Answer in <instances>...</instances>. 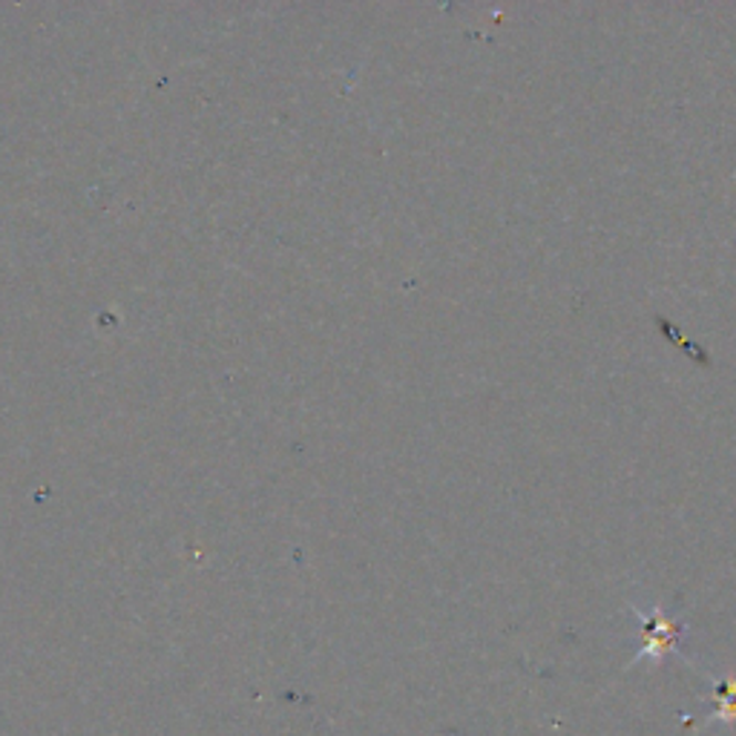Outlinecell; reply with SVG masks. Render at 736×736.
I'll return each mask as SVG.
<instances>
[{
  "label": "cell",
  "mask_w": 736,
  "mask_h": 736,
  "mask_svg": "<svg viewBox=\"0 0 736 736\" xmlns=\"http://www.w3.org/2000/svg\"><path fill=\"white\" fill-rule=\"evenodd\" d=\"M719 711H716V719H723V723H734L736 719V682L728 680L723 682L719 687Z\"/></svg>",
  "instance_id": "obj_2"
},
{
  "label": "cell",
  "mask_w": 736,
  "mask_h": 736,
  "mask_svg": "<svg viewBox=\"0 0 736 736\" xmlns=\"http://www.w3.org/2000/svg\"><path fill=\"white\" fill-rule=\"evenodd\" d=\"M644 619V630H642V651H639L636 662L642 659H653V662H662L665 653H671L680 642V624L673 622V619H665L662 610H653V613L642 615Z\"/></svg>",
  "instance_id": "obj_1"
}]
</instances>
